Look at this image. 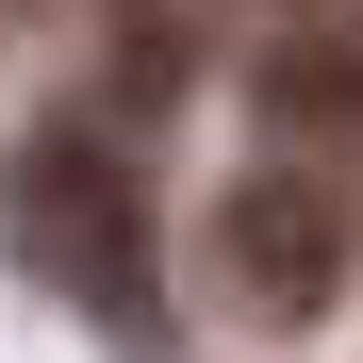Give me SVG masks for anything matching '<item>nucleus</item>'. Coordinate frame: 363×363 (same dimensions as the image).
Wrapping results in <instances>:
<instances>
[{
	"label": "nucleus",
	"instance_id": "obj_1",
	"mask_svg": "<svg viewBox=\"0 0 363 363\" xmlns=\"http://www.w3.org/2000/svg\"><path fill=\"white\" fill-rule=\"evenodd\" d=\"M17 248L83 314H149V199L116 165V133H33L17 149Z\"/></svg>",
	"mask_w": 363,
	"mask_h": 363
},
{
	"label": "nucleus",
	"instance_id": "obj_2",
	"mask_svg": "<svg viewBox=\"0 0 363 363\" xmlns=\"http://www.w3.org/2000/svg\"><path fill=\"white\" fill-rule=\"evenodd\" d=\"M215 264L248 314H330V281H347V149H281L231 182V215H215Z\"/></svg>",
	"mask_w": 363,
	"mask_h": 363
},
{
	"label": "nucleus",
	"instance_id": "obj_3",
	"mask_svg": "<svg viewBox=\"0 0 363 363\" xmlns=\"http://www.w3.org/2000/svg\"><path fill=\"white\" fill-rule=\"evenodd\" d=\"M264 133H281V149H297V133L347 149V133H363V17H281V33H264Z\"/></svg>",
	"mask_w": 363,
	"mask_h": 363
},
{
	"label": "nucleus",
	"instance_id": "obj_4",
	"mask_svg": "<svg viewBox=\"0 0 363 363\" xmlns=\"http://www.w3.org/2000/svg\"><path fill=\"white\" fill-rule=\"evenodd\" d=\"M215 67V0H116V99H182V83H199Z\"/></svg>",
	"mask_w": 363,
	"mask_h": 363
},
{
	"label": "nucleus",
	"instance_id": "obj_5",
	"mask_svg": "<svg viewBox=\"0 0 363 363\" xmlns=\"http://www.w3.org/2000/svg\"><path fill=\"white\" fill-rule=\"evenodd\" d=\"M281 17H363V0H281Z\"/></svg>",
	"mask_w": 363,
	"mask_h": 363
}]
</instances>
